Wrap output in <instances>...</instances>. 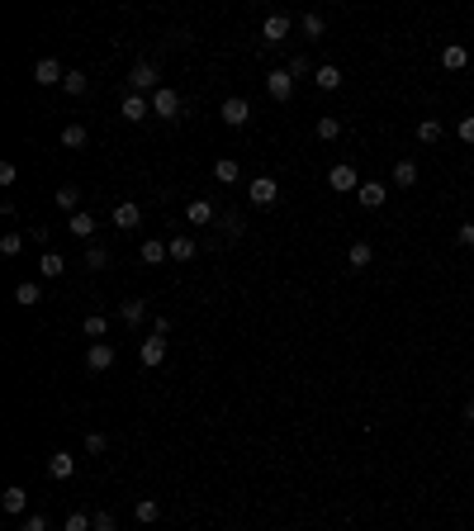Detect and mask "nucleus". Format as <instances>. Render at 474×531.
Wrapping results in <instances>:
<instances>
[{"instance_id": "obj_24", "label": "nucleus", "mask_w": 474, "mask_h": 531, "mask_svg": "<svg viewBox=\"0 0 474 531\" xmlns=\"http://www.w3.org/2000/svg\"><path fill=\"white\" fill-rule=\"evenodd\" d=\"M67 233H72V238H90V233H95V218H90V213H72V218H67Z\"/></svg>"}, {"instance_id": "obj_27", "label": "nucleus", "mask_w": 474, "mask_h": 531, "mask_svg": "<svg viewBox=\"0 0 474 531\" xmlns=\"http://www.w3.org/2000/svg\"><path fill=\"white\" fill-rule=\"evenodd\" d=\"M85 142H90L85 124H67V129H62V147H85Z\"/></svg>"}, {"instance_id": "obj_34", "label": "nucleus", "mask_w": 474, "mask_h": 531, "mask_svg": "<svg viewBox=\"0 0 474 531\" xmlns=\"http://www.w3.org/2000/svg\"><path fill=\"white\" fill-rule=\"evenodd\" d=\"M15 299H19V304H38V299H43V290H38L33 280H24V285L15 290Z\"/></svg>"}, {"instance_id": "obj_2", "label": "nucleus", "mask_w": 474, "mask_h": 531, "mask_svg": "<svg viewBox=\"0 0 474 531\" xmlns=\"http://www.w3.org/2000/svg\"><path fill=\"white\" fill-rule=\"evenodd\" d=\"M218 114H223V124H228V129H242V124L252 119V105H247L242 95H228V100L218 105Z\"/></svg>"}, {"instance_id": "obj_20", "label": "nucleus", "mask_w": 474, "mask_h": 531, "mask_svg": "<svg viewBox=\"0 0 474 531\" xmlns=\"http://www.w3.org/2000/svg\"><path fill=\"white\" fill-rule=\"evenodd\" d=\"M346 261L356 266V270H366V266L375 261V247H370V242H351V252H346Z\"/></svg>"}, {"instance_id": "obj_19", "label": "nucleus", "mask_w": 474, "mask_h": 531, "mask_svg": "<svg viewBox=\"0 0 474 531\" xmlns=\"http://www.w3.org/2000/svg\"><path fill=\"white\" fill-rule=\"evenodd\" d=\"M0 503H5V512H24V507H28V493L19 489V484H10V489L0 493Z\"/></svg>"}, {"instance_id": "obj_36", "label": "nucleus", "mask_w": 474, "mask_h": 531, "mask_svg": "<svg viewBox=\"0 0 474 531\" xmlns=\"http://www.w3.org/2000/svg\"><path fill=\"white\" fill-rule=\"evenodd\" d=\"M441 62H446L450 72H460V67H465V48H455V43H450L446 53H441Z\"/></svg>"}, {"instance_id": "obj_25", "label": "nucleus", "mask_w": 474, "mask_h": 531, "mask_svg": "<svg viewBox=\"0 0 474 531\" xmlns=\"http://www.w3.org/2000/svg\"><path fill=\"white\" fill-rule=\"evenodd\" d=\"M394 186H403V190L418 186V161H408V157L398 161V166H394Z\"/></svg>"}, {"instance_id": "obj_48", "label": "nucleus", "mask_w": 474, "mask_h": 531, "mask_svg": "<svg viewBox=\"0 0 474 531\" xmlns=\"http://www.w3.org/2000/svg\"><path fill=\"white\" fill-rule=\"evenodd\" d=\"M470 38H474V33H470Z\"/></svg>"}, {"instance_id": "obj_22", "label": "nucleus", "mask_w": 474, "mask_h": 531, "mask_svg": "<svg viewBox=\"0 0 474 531\" xmlns=\"http://www.w3.org/2000/svg\"><path fill=\"white\" fill-rule=\"evenodd\" d=\"M138 223H142V209H138V204H119V209H114V228H138Z\"/></svg>"}, {"instance_id": "obj_45", "label": "nucleus", "mask_w": 474, "mask_h": 531, "mask_svg": "<svg viewBox=\"0 0 474 531\" xmlns=\"http://www.w3.org/2000/svg\"><path fill=\"white\" fill-rule=\"evenodd\" d=\"M455 133H460L465 142H474V114H465V119H460V129H455Z\"/></svg>"}, {"instance_id": "obj_16", "label": "nucleus", "mask_w": 474, "mask_h": 531, "mask_svg": "<svg viewBox=\"0 0 474 531\" xmlns=\"http://www.w3.org/2000/svg\"><path fill=\"white\" fill-rule=\"evenodd\" d=\"M53 204H57L62 213H81V209H76V204H81V190H76V186H62V190H53Z\"/></svg>"}, {"instance_id": "obj_11", "label": "nucleus", "mask_w": 474, "mask_h": 531, "mask_svg": "<svg viewBox=\"0 0 474 531\" xmlns=\"http://www.w3.org/2000/svg\"><path fill=\"white\" fill-rule=\"evenodd\" d=\"M48 475H53V479H72V475H76V455H72V451H53V455H48Z\"/></svg>"}, {"instance_id": "obj_41", "label": "nucleus", "mask_w": 474, "mask_h": 531, "mask_svg": "<svg viewBox=\"0 0 474 531\" xmlns=\"http://www.w3.org/2000/svg\"><path fill=\"white\" fill-rule=\"evenodd\" d=\"M90 531H119V522H114L109 512H95V527H90Z\"/></svg>"}, {"instance_id": "obj_43", "label": "nucleus", "mask_w": 474, "mask_h": 531, "mask_svg": "<svg viewBox=\"0 0 474 531\" xmlns=\"http://www.w3.org/2000/svg\"><path fill=\"white\" fill-rule=\"evenodd\" d=\"M15 176H19L15 161H0V186H15Z\"/></svg>"}, {"instance_id": "obj_30", "label": "nucleus", "mask_w": 474, "mask_h": 531, "mask_svg": "<svg viewBox=\"0 0 474 531\" xmlns=\"http://www.w3.org/2000/svg\"><path fill=\"white\" fill-rule=\"evenodd\" d=\"M299 28H304V33H309V38H322V33H327V24H322V15H304V19H299Z\"/></svg>"}, {"instance_id": "obj_26", "label": "nucleus", "mask_w": 474, "mask_h": 531, "mask_svg": "<svg viewBox=\"0 0 474 531\" xmlns=\"http://www.w3.org/2000/svg\"><path fill=\"white\" fill-rule=\"evenodd\" d=\"M313 81H318V90H337V85H342V72L327 62V67H318V72H313Z\"/></svg>"}, {"instance_id": "obj_32", "label": "nucleus", "mask_w": 474, "mask_h": 531, "mask_svg": "<svg viewBox=\"0 0 474 531\" xmlns=\"http://www.w3.org/2000/svg\"><path fill=\"white\" fill-rule=\"evenodd\" d=\"M109 332V322H105V313H90V318H85V337H95V342H100V337H105Z\"/></svg>"}, {"instance_id": "obj_12", "label": "nucleus", "mask_w": 474, "mask_h": 531, "mask_svg": "<svg viewBox=\"0 0 474 531\" xmlns=\"http://www.w3.org/2000/svg\"><path fill=\"white\" fill-rule=\"evenodd\" d=\"M356 199H361L366 209H379V204L389 199V190L379 186V181H361V190H356Z\"/></svg>"}, {"instance_id": "obj_38", "label": "nucleus", "mask_w": 474, "mask_h": 531, "mask_svg": "<svg viewBox=\"0 0 474 531\" xmlns=\"http://www.w3.org/2000/svg\"><path fill=\"white\" fill-rule=\"evenodd\" d=\"M95 527V517H85V512H72V517H67V531H90Z\"/></svg>"}, {"instance_id": "obj_17", "label": "nucleus", "mask_w": 474, "mask_h": 531, "mask_svg": "<svg viewBox=\"0 0 474 531\" xmlns=\"http://www.w3.org/2000/svg\"><path fill=\"white\" fill-rule=\"evenodd\" d=\"M166 247H171V261H195V238L176 233V238L166 242Z\"/></svg>"}, {"instance_id": "obj_7", "label": "nucleus", "mask_w": 474, "mask_h": 531, "mask_svg": "<svg viewBox=\"0 0 474 531\" xmlns=\"http://www.w3.org/2000/svg\"><path fill=\"white\" fill-rule=\"evenodd\" d=\"M265 90H270V100H290V95H294V76H290V67L270 72V76H265Z\"/></svg>"}, {"instance_id": "obj_15", "label": "nucleus", "mask_w": 474, "mask_h": 531, "mask_svg": "<svg viewBox=\"0 0 474 531\" xmlns=\"http://www.w3.org/2000/svg\"><path fill=\"white\" fill-rule=\"evenodd\" d=\"M237 176H242V166H237L233 157H218V161H213V181H218V186H237Z\"/></svg>"}, {"instance_id": "obj_31", "label": "nucleus", "mask_w": 474, "mask_h": 531, "mask_svg": "<svg viewBox=\"0 0 474 531\" xmlns=\"http://www.w3.org/2000/svg\"><path fill=\"white\" fill-rule=\"evenodd\" d=\"M337 133H342V119H332V114H322V119H318V138H322V142H332Z\"/></svg>"}, {"instance_id": "obj_23", "label": "nucleus", "mask_w": 474, "mask_h": 531, "mask_svg": "<svg viewBox=\"0 0 474 531\" xmlns=\"http://www.w3.org/2000/svg\"><path fill=\"white\" fill-rule=\"evenodd\" d=\"M38 270H43V280H57V275H67V261H62L57 252H43V261H38Z\"/></svg>"}, {"instance_id": "obj_39", "label": "nucleus", "mask_w": 474, "mask_h": 531, "mask_svg": "<svg viewBox=\"0 0 474 531\" xmlns=\"http://www.w3.org/2000/svg\"><path fill=\"white\" fill-rule=\"evenodd\" d=\"M24 531H48V517H43V512H28V517H24Z\"/></svg>"}, {"instance_id": "obj_1", "label": "nucleus", "mask_w": 474, "mask_h": 531, "mask_svg": "<svg viewBox=\"0 0 474 531\" xmlns=\"http://www.w3.org/2000/svg\"><path fill=\"white\" fill-rule=\"evenodd\" d=\"M129 85H133V95H157L161 85H157V67L152 62H138L129 72Z\"/></svg>"}, {"instance_id": "obj_14", "label": "nucleus", "mask_w": 474, "mask_h": 531, "mask_svg": "<svg viewBox=\"0 0 474 531\" xmlns=\"http://www.w3.org/2000/svg\"><path fill=\"white\" fill-rule=\"evenodd\" d=\"M209 218H213V204H209V199H190V204H185V223H190V228H204Z\"/></svg>"}, {"instance_id": "obj_21", "label": "nucleus", "mask_w": 474, "mask_h": 531, "mask_svg": "<svg viewBox=\"0 0 474 531\" xmlns=\"http://www.w3.org/2000/svg\"><path fill=\"white\" fill-rule=\"evenodd\" d=\"M166 256H171V247H166V242H157V238L142 242V261H147V266H161Z\"/></svg>"}, {"instance_id": "obj_40", "label": "nucleus", "mask_w": 474, "mask_h": 531, "mask_svg": "<svg viewBox=\"0 0 474 531\" xmlns=\"http://www.w3.org/2000/svg\"><path fill=\"white\" fill-rule=\"evenodd\" d=\"M455 242H460V247H474V223H460V228H455Z\"/></svg>"}, {"instance_id": "obj_9", "label": "nucleus", "mask_w": 474, "mask_h": 531, "mask_svg": "<svg viewBox=\"0 0 474 531\" xmlns=\"http://www.w3.org/2000/svg\"><path fill=\"white\" fill-rule=\"evenodd\" d=\"M33 81H38V85H62V81H67V72H62V62H57V57H43V62L33 67Z\"/></svg>"}, {"instance_id": "obj_10", "label": "nucleus", "mask_w": 474, "mask_h": 531, "mask_svg": "<svg viewBox=\"0 0 474 531\" xmlns=\"http://www.w3.org/2000/svg\"><path fill=\"white\" fill-rule=\"evenodd\" d=\"M327 186L332 190H351V195H356V190H361V181H356V171H351V166H346V161H337V166H332V171H327Z\"/></svg>"}, {"instance_id": "obj_47", "label": "nucleus", "mask_w": 474, "mask_h": 531, "mask_svg": "<svg viewBox=\"0 0 474 531\" xmlns=\"http://www.w3.org/2000/svg\"><path fill=\"white\" fill-rule=\"evenodd\" d=\"M465 423H474V398H470V403H465Z\"/></svg>"}, {"instance_id": "obj_3", "label": "nucleus", "mask_w": 474, "mask_h": 531, "mask_svg": "<svg viewBox=\"0 0 474 531\" xmlns=\"http://www.w3.org/2000/svg\"><path fill=\"white\" fill-rule=\"evenodd\" d=\"M247 195H252V204H256V209H265V204H275V199H280V186H275V176H256V181L247 186Z\"/></svg>"}, {"instance_id": "obj_33", "label": "nucleus", "mask_w": 474, "mask_h": 531, "mask_svg": "<svg viewBox=\"0 0 474 531\" xmlns=\"http://www.w3.org/2000/svg\"><path fill=\"white\" fill-rule=\"evenodd\" d=\"M85 266H90V270H105L109 252H105V247H85Z\"/></svg>"}, {"instance_id": "obj_46", "label": "nucleus", "mask_w": 474, "mask_h": 531, "mask_svg": "<svg viewBox=\"0 0 474 531\" xmlns=\"http://www.w3.org/2000/svg\"><path fill=\"white\" fill-rule=\"evenodd\" d=\"M223 228H228V238H237V233H242V218H237V213H228V218H223Z\"/></svg>"}, {"instance_id": "obj_18", "label": "nucleus", "mask_w": 474, "mask_h": 531, "mask_svg": "<svg viewBox=\"0 0 474 531\" xmlns=\"http://www.w3.org/2000/svg\"><path fill=\"white\" fill-rule=\"evenodd\" d=\"M133 517H138L142 527H152V522H157V517H161L157 498H138V503H133Z\"/></svg>"}, {"instance_id": "obj_28", "label": "nucleus", "mask_w": 474, "mask_h": 531, "mask_svg": "<svg viewBox=\"0 0 474 531\" xmlns=\"http://www.w3.org/2000/svg\"><path fill=\"white\" fill-rule=\"evenodd\" d=\"M119 313H124V322H129V327H138V322L147 318V299H129Z\"/></svg>"}, {"instance_id": "obj_4", "label": "nucleus", "mask_w": 474, "mask_h": 531, "mask_svg": "<svg viewBox=\"0 0 474 531\" xmlns=\"http://www.w3.org/2000/svg\"><path fill=\"white\" fill-rule=\"evenodd\" d=\"M119 114H124V119H129V124H142V119H147V114H152V95H124V105H119Z\"/></svg>"}, {"instance_id": "obj_29", "label": "nucleus", "mask_w": 474, "mask_h": 531, "mask_svg": "<svg viewBox=\"0 0 474 531\" xmlns=\"http://www.w3.org/2000/svg\"><path fill=\"white\" fill-rule=\"evenodd\" d=\"M62 85H67V95H85V90H90V76H85V72H67Z\"/></svg>"}, {"instance_id": "obj_5", "label": "nucleus", "mask_w": 474, "mask_h": 531, "mask_svg": "<svg viewBox=\"0 0 474 531\" xmlns=\"http://www.w3.org/2000/svg\"><path fill=\"white\" fill-rule=\"evenodd\" d=\"M290 38V15H270L261 24V43L265 48H275V43H285Z\"/></svg>"}, {"instance_id": "obj_13", "label": "nucleus", "mask_w": 474, "mask_h": 531, "mask_svg": "<svg viewBox=\"0 0 474 531\" xmlns=\"http://www.w3.org/2000/svg\"><path fill=\"white\" fill-rule=\"evenodd\" d=\"M138 351H142V366H161L166 361V337H147V342H138Z\"/></svg>"}, {"instance_id": "obj_35", "label": "nucleus", "mask_w": 474, "mask_h": 531, "mask_svg": "<svg viewBox=\"0 0 474 531\" xmlns=\"http://www.w3.org/2000/svg\"><path fill=\"white\" fill-rule=\"evenodd\" d=\"M418 138H422V142H436V138H441V124H436V119H422V124H418Z\"/></svg>"}, {"instance_id": "obj_8", "label": "nucleus", "mask_w": 474, "mask_h": 531, "mask_svg": "<svg viewBox=\"0 0 474 531\" xmlns=\"http://www.w3.org/2000/svg\"><path fill=\"white\" fill-rule=\"evenodd\" d=\"M109 366H114V346L109 342H90V351H85V370H109Z\"/></svg>"}, {"instance_id": "obj_6", "label": "nucleus", "mask_w": 474, "mask_h": 531, "mask_svg": "<svg viewBox=\"0 0 474 531\" xmlns=\"http://www.w3.org/2000/svg\"><path fill=\"white\" fill-rule=\"evenodd\" d=\"M152 114H157V119H176V114H181V95H176L171 85H161L157 95H152Z\"/></svg>"}, {"instance_id": "obj_44", "label": "nucleus", "mask_w": 474, "mask_h": 531, "mask_svg": "<svg viewBox=\"0 0 474 531\" xmlns=\"http://www.w3.org/2000/svg\"><path fill=\"white\" fill-rule=\"evenodd\" d=\"M85 451L100 455V451H105V436H100V432H90V436H85Z\"/></svg>"}, {"instance_id": "obj_42", "label": "nucleus", "mask_w": 474, "mask_h": 531, "mask_svg": "<svg viewBox=\"0 0 474 531\" xmlns=\"http://www.w3.org/2000/svg\"><path fill=\"white\" fill-rule=\"evenodd\" d=\"M309 72H313V67H309V57H294V62H290V76H294V81L309 76Z\"/></svg>"}, {"instance_id": "obj_37", "label": "nucleus", "mask_w": 474, "mask_h": 531, "mask_svg": "<svg viewBox=\"0 0 474 531\" xmlns=\"http://www.w3.org/2000/svg\"><path fill=\"white\" fill-rule=\"evenodd\" d=\"M19 247H24V233H5V238H0V252H5V256H15Z\"/></svg>"}]
</instances>
